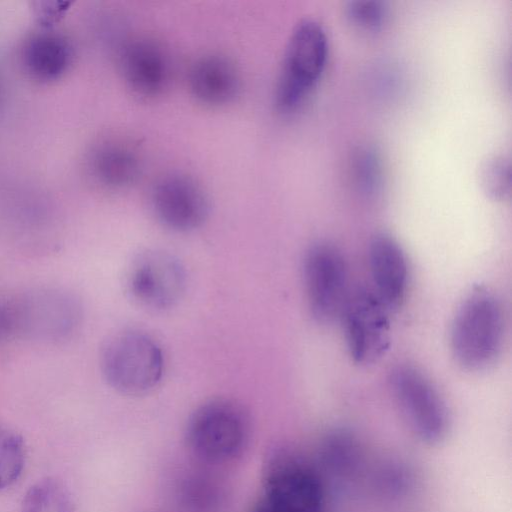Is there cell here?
<instances>
[{"label": "cell", "instance_id": "6da1fadb", "mask_svg": "<svg viewBox=\"0 0 512 512\" xmlns=\"http://www.w3.org/2000/svg\"><path fill=\"white\" fill-rule=\"evenodd\" d=\"M505 336V316L499 299L487 289L471 292L460 304L450 329V349L464 370L479 372L499 357Z\"/></svg>", "mask_w": 512, "mask_h": 512}, {"label": "cell", "instance_id": "7a4b0ae2", "mask_svg": "<svg viewBox=\"0 0 512 512\" xmlns=\"http://www.w3.org/2000/svg\"><path fill=\"white\" fill-rule=\"evenodd\" d=\"M100 366L113 389L125 395L139 396L153 390L161 381L164 356L152 336L141 330L124 329L105 341Z\"/></svg>", "mask_w": 512, "mask_h": 512}, {"label": "cell", "instance_id": "3957f363", "mask_svg": "<svg viewBox=\"0 0 512 512\" xmlns=\"http://www.w3.org/2000/svg\"><path fill=\"white\" fill-rule=\"evenodd\" d=\"M328 51V37L318 21L303 19L295 26L287 43L276 88L279 110L292 112L305 102L325 70Z\"/></svg>", "mask_w": 512, "mask_h": 512}, {"label": "cell", "instance_id": "277c9868", "mask_svg": "<svg viewBox=\"0 0 512 512\" xmlns=\"http://www.w3.org/2000/svg\"><path fill=\"white\" fill-rule=\"evenodd\" d=\"M249 423L235 401L216 398L200 405L187 426V441L200 459L223 463L237 457L245 447Z\"/></svg>", "mask_w": 512, "mask_h": 512}, {"label": "cell", "instance_id": "5b68a950", "mask_svg": "<svg viewBox=\"0 0 512 512\" xmlns=\"http://www.w3.org/2000/svg\"><path fill=\"white\" fill-rule=\"evenodd\" d=\"M324 502L318 473L303 459L280 453L268 465L263 494L252 512H323Z\"/></svg>", "mask_w": 512, "mask_h": 512}, {"label": "cell", "instance_id": "8992f818", "mask_svg": "<svg viewBox=\"0 0 512 512\" xmlns=\"http://www.w3.org/2000/svg\"><path fill=\"white\" fill-rule=\"evenodd\" d=\"M389 387L405 421L419 440L436 444L446 437L449 412L425 374L410 365L396 366L390 372Z\"/></svg>", "mask_w": 512, "mask_h": 512}, {"label": "cell", "instance_id": "52a82bcc", "mask_svg": "<svg viewBox=\"0 0 512 512\" xmlns=\"http://www.w3.org/2000/svg\"><path fill=\"white\" fill-rule=\"evenodd\" d=\"M187 283L182 263L169 252L146 250L129 264L125 288L130 299L149 311H165L182 298Z\"/></svg>", "mask_w": 512, "mask_h": 512}, {"label": "cell", "instance_id": "ba28073f", "mask_svg": "<svg viewBox=\"0 0 512 512\" xmlns=\"http://www.w3.org/2000/svg\"><path fill=\"white\" fill-rule=\"evenodd\" d=\"M303 281L317 322L328 324L341 316L349 294L346 263L337 247L328 242L311 245L304 256Z\"/></svg>", "mask_w": 512, "mask_h": 512}, {"label": "cell", "instance_id": "9c48e42d", "mask_svg": "<svg viewBox=\"0 0 512 512\" xmlns=\"http://www.w3.org/2000/svg\"><path fill=\"white\" fill-rule=\"evenodd\" d=\"M390 313L372 290L359 289L348 296L340 318L347 350L355 363L372 364L388 350Z\"/></svg>", "mask_w": 512, "mask_h": 512}, {"label": "cell", "instance_id": "30bf717a", "mask_svg": "<svg viewBox=\"0 0 512 512\" xmlns=\"http://www.w3.org/2000/svg\"><path fill=\"white\" fill-rule=\"evenodd\" d=\"M152 205L158 220L177 232L200 227L209 213L203 190L182 175H171L158 182L152 194Z\"/></svg>", "mask_w": 512, "mask_h": 512}, {"label": "cell", "instance_id": "8fae6325", "mask_svg": "<svg viewBox=\"0 0 512 512\" xmlns=\"http://www.w3.org/2000/svg\"><path fill=\"white\" fill-rule=\"evenodd\" d=\"M369 266L373 292L392 313L405 300L409 266L402 246L386 233L376 234L369 245Z\"/></svg>", "mask_w": 512, "mask_h": 512}, {"label": "cell", "instance_id": "7c38bea8", "mask_svg": "<svg viewBox=\"0 0 512 512\" xmlns=\"http://www.w3.org/2000/svg\"><path fill=\"white\" fill-rule=\"evenodd\" d=\"M121 70L128 87L138 96L154 97L166 87L169 66L161 48L149 40L132 41L121 54Z\"/></svg>", "mask_w": 512, "mask_h": 512}, {"label": "cell", "instance_id": "4fadbf2b", "mask_svg": "<svg viewBox=\"0 0 512 512\" xmlns=\"http://www.w3.org/2000/svg\"><path fill=\"white\" fill-rule=\"evenodd\" d=\"M189 86L202 103L221 105L231 101L237 93L239 80L234 66L220 56H205L191 68Z\"/></svg>", "mask_w": 512, "mask_h": 512}, {"label": "cell", "instance_id": "5bb4252c", "mask_svg": "<svg viewBox=\"0 0 512 512\" xmlns=\"http://www.w3.org/2000/svg\"><path fill=\"white\" fill-rule=\"evenodd\" d=\"M27 72L41 81L55 80L63 75L72 61L69 42L56 34H39L28 40L23 49Z\"/></svg>", "mask_w": 512, "mask_h": 512}, {"label": "cell", "instance_id": "9a60e30c", "mask_svg": "<svg viewBox=\"0 0 512 512\" xmlns=\"http://www.w3.org/2000/svg\"><path fill=\"white\" fill-rule=\"evenodd\" d=\"M91 170L100 184L110 189H122L134 183L139 176L140 159L131 146L109 142L93 153Z\"/></svg>", "mask_w": 512, "mask_h": 512}, {"label": "cell", "instance_id": "2e32d148", "mask_svg": "<svg viewBox=\"0 0 512 512\" xmlns=\"http://www.w3.org/2000/svg\"><path fill=\"white\" fill-rule=\"evenodd\" d=\"M320 456L327 470L337 475H347L359 464L360 444L351 431L334 429L324 436Z\"/></svg>", "mask_w": 512, "mask_h": 512}, {"label": "cell", "instance_id": "e0dca14e", "mask_svg": "<svg viewBox=\"0 0 512 512\" xmlns=\"http://www.w3.org/2000/svg\"><path fill=\"white\" fill-rule=\"evenodd\" d=\"M21 512H75V509L64 483L47 477L27 490L21 503Z\"/></svg>", "mask_w": 512, "mask_h": 512}, {"label": "cell", "instance_id": "ac0fdd59", "mask_svg": "<svg viewBox=\"0 0 512 512\" xmlns=\"http://www.w3.org/2000/svg\"><path fill=\"white\" fill-rule=\"evenodd\" d=\"M354 181L358 192L367 199H375L382 190V163L372 146L361 147L354 158Z\"/></svg>", "mask_w": 512, "mask_h": 512}, {"label": "cell", "instance_id": "d6986e66", "mask_svg": "<svg viewBox=\"0 0 512 512\" xmlns=\"http://www.w3.org/2000/svg\"><path fill=\"white\" fill-rule=\"evenodd\" d=\"M25 464L21 436L0 424V490L11 486L20 477Z\"/></svg>", "mask_w": 512, "mask_h": 512}, {"label": "cell", "instance_id": "ffe728a7", "mask_svg": "<svg viewBox=\"0 0 512 512\" xmlns=\"http://www.w3.org/2000/svg\"><path fill=\"white\" fill-rule=\"evenodd\" d=\"M180 500L190 512H214L221 503L219 487L210 479L193 475L180 486Z\"/></svg>", "mask_w": 512, "mask_h": 512}, {"label": "cell", "instance_id": "44dd1931", "mask_svg": "<svg viewBox=\"0 0 512 512\" xmlns=\"http://www.w3.org/2000/svg\"><path fill=\"white\" fill-rule=\"evenodd\" d=\"M479 182L484 194L494 201H504L511 194V164L505 156H492L480 168Z\"/></svg>", "mask_w": 512, "mask_h": 512}, {"label": "cell", "instance_id": "7402d4cb", "mask_svg": "<svg viewBox=\"0 0 512 512\" xmlns=\"http://www.w3.org/2000/svg\"><path fill=\"white\" fill-rule=\"evenodd\" d=\"M344 13L347 21L364 32H376L382 29L389 17L387 3L379 0L349 1Z\"/></svg>", "mask_w": 512, "mask_h": 512}, {"label": "cell", "instance_id": "603a6c76", "mask_svg": "<svg viewBox=\"0 0 512 512\" xmlns=\"http://www.w3.org/2000/svg\"><path fill=\"white\" fill-rule=\"evenodd\" d=\"M378 484L386 496L406 497L416 486V476L406 463L392 461L381 469Z\"/></svg>", "mask_w": 512, "mask_h": 512}, {"label": "cell", "instance_id": "cb8c5ba5", "mask_svg": "<svg viewBox=\"0 0 512 512\" xmlns=\"http://www.w3.org/2000/svg\"><path fill=\"white\" fill-rule=\"evenodd\" d=\"M35 15L42 25H51L61 18L68 9V2H37L35 4Z\"/></svg>", "mask_w": 512, "mask_h": 512}]
</instances>
